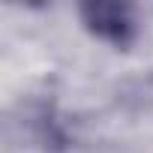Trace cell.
<instances>
[{
  "label": "cell",
  "instance_id": "1",
  "mask_svg": "<svg viewBox=\"0 0 153 153\" xmlns=\"http://www.w3.org/2000/svg\"><path fill=\"white\" fill-rule=\"evenodd\" d=\"M84 27L111 45H129L135 39V12L126 3H84L81 6Z\"/></svg>",
  "mask_w": 153,
  "mask_h": 153
}]
</instances>
